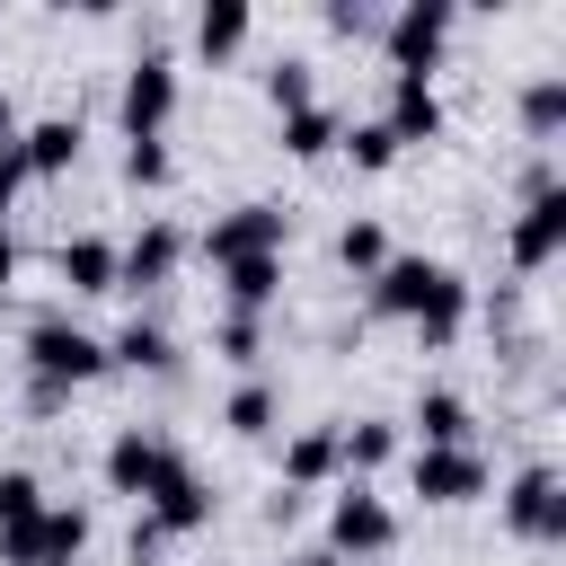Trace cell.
<instances>
[{
	"mask_svg": "<svg viewBox=\"0 0 566 566\" xmlns=\"http://www.w3.org/2000/svg\"><path fill=\"white\" fill-rule=\"evenodd\" d=\"M336 150H345L354 168H389V159H398V142H389V124H380V115L345 124V133H336Z\"/></svg>",
	"mask_w": 566,
	"mask_h": 566,
	"instance_id": "29",
	"label": "cell"
},
{
	"mask_svg": "<svg viewBox=\"0 0 566 566\" xmlns=\"http://www.w3.org/2000/svg\"><path fill=\"white\" fill-rule=\"evenodd\" d=\"M168 460H177V451H168V442H159V433H150V424H124V433H115V442H106V486H115V495H133V504H142V495H150V486H159V469H168Z\"/></svg>",
	"mask_w": 566,
	"mask_h": 566,
	"instance_id": "11",
	"label": "cell"
},
{
	"mask_svg": "<svg viewBox=\"0 0 566 566\" xmlns=\"http://www.w3.org/2000/svg\"><path fill=\"white\" fill-rule=\"evenodd\" d=\"M318 478H336V424H310V433L283 442V495H301Z\"/></svg>",
	"mask_w": 566,
	"mask_h": 566,
	"instance_id": "21",
	"label": "cell"
},
{
	"mask_svg": "<svg viewBox=\"0 0 566 566\" xmlns=\"http://www.w3.org/2000/svg\"><path fill=\"white\" fill-rule=\"evenodd\" d=\"M451 44V0H398L380 18V53H389V80H433Z\"/></svg>",
	"mask_w": 566,
	"mask_h": 566,
	"instance_id": "3",
	"label": "cell"
},
{
	"mask_svg": "<svg viewBox=\"0 0 566 566\" xmlns=\"http://www.w3.org/2000/svg\"><path fill=\"white\" fill-rule=\"evenodd\" d=\"M248 27H256V18H248V0H203V9H195V44H203V62L239 53V44H248Z\"/></svg>",
	"mask_w": 566,
	"mask_h": 566,
	"instance_id": "22",
	"label": "cell"
},
{
	"mask_svg": "<svg viewBox=\"0 0 566 566\" xmlns=\"http://www.w3.org/2000/svg\"><path fill=\"white\" fill-rule=\"evenodd\" d=\"M44 504H53V495H44V478H35V469H0V531H27Z\"/></svg>",
	"mask_w": 566,
	"mask_h": 566,
	"instance_id": "27",
	"label": "cell"
},
{
	"mask_svg": "<svg viewBox=\"0 0 566 566\" xmlns=\"http://www.w3.org/2000/svg\"><path fill=\"white\" fill-rule=\"evenodd\" d=\"M106 363H124V371H168V363H177V345H168V327H159V318H124V327L106 336Z\"/></svg>",
	"mask_w": 566,
	"mask_h": 566,
	"instance_id": "19",
	"label": "cell"
},
{
	"mask_svg": "<svg viewBox=\"0 0 566 566\" xmlns=\"http://www.w3.org/2000/svg\"><path fill=\"white\" fill-rule=\"evenodd\" d=\"M115 115H124V142H142V133H168V115H177V62H168V53H142V62L124 71V97H115Z\"/></svg>",
	"mask_w": 566,
	"mask_h": 566,
	"instance_id": "7",
	"label": "cell"
},
{
	"mask_svg": "<svg viewBox=\"0 0 566 566\" xmlns=\"http://www.w3.org/2000/svg\"><path fill=\"white\" fill-rule=\"evenodd\" d=\"M557 248H566V195H557V186H548V195H522V221H513V265H522V274H539Z\"/></svg>",
	"mask_w": 566,
	"mask_h": 566,
	"instance_id": "12",
	"label": "cell"
},
{
	"mask_svg": "<svg viewBox=\"0 0 566 566\" xmlns=\"http://www.w3.org/2000/svg\"><path fill=\"white\" fill-rule=\"evenodd\" d=\"M221 292H230V310L265 318L274 292H283V256H239V265H221Z\"/></svg>",
	"mask_w": 566,
	"mask_h": 566,
	"instance_id": "18",
	"label": "cell"
},
{
	"mask_svg": "<svg viewBox=\"0 0 566 566\" xmlns=\"http://www.w3.org/2000/svg\"><path fill=\"white\" fill-rule=\"evenodd\" d=\"M557 124H566V80H557V71H539V80L522 88V133H531V142H548Z\"/></svg>",
	"mask_w": 566,
	"mask_h": 566,
	"instance_id": "25",
	"label": "cell"
},
{
	"mask_svg": "<svg viewBox=\"0 0 566 566\" xmlns=\"http://www.w3.org/2000/svg\"><path fill=\"white\" fill-rule=\"evenodd\" d=\"M256 345H265V327H256L248 310H230V318H221V354H230V363H256Z\"/></svg>",
	"mask_w": 566,
	"mask_h": 566,
	"instance_id": "31",
	"label": "cell"
},
{
	"mask_svg": "<svg viewBox=\"0 0 566 566\" xmlns=\"http://www.w3.org/2000/svg\"><path fill=\"white\" fill-rule=\"evenodd\" d=\"M292 566H345V557H327V548H310V557H292Z\"/></svg>",
	"mask_w": 566,
	"mask_h": 566,
	"instance_id": "35",
	"label": "cell"
},
{
	"mask_svg": "<svg viewBox=\"0 0 566 566\" xmlns=\"http://www.w3.org/2000/svg\"><path fill=\"white\" fill-rule=\"evenodd\" d=\"M80 548H88V504H44L27 566H80Z\"/></svg>",
	"mask_w": 566,
	"mask_h": 566,
	"instance_id": "17",
	"label": "cell"
},
{
	"mask_svg": "<svg viewBox=\"0 0 566 566\" xmlns=\"http://www.w3.org/2000/svg\"><path fill=\"white\" fill-rule=\"evenodd\" d=\"M195 248H203V265H212V274H221V265H239V256H283V248H292V212H283V203H230Z\"/></svg>",
	"mask_w": 566,
	"mask_h": 566,
	"instance_id": "4",
	"label": "cell"
},
{
	"mask_svg": "<svg viewBox=\"0 0 566 566\" xmlns=\"http://www.w3.org/2000/svg\"><path fill=\"white\" fill-rule=\"evenodd\" d=\"M380 460H398V424H380V416H363V424H345V433H336V469H345L354 486H363V478H371Z\"/></svg>",
	"mask_w": 566,
	"mask_h": 566,
	"instance_id": "20",
	"label": "cell"
},
{
	"mask_svg": "<svg viewBox=\"0 0 566 566\" xmlns=\"http://www.w3.org/2000/svg\"><path fill=\"white\" fill-rule=\"evenodd\" d=\"M9 283H18V239L0 230V292H9Z\"/></svg>",
	"mask_w": 566,
	"mask_h": 566,
	"instance_id": "34",
	"label": "cell"
},
{
	"mask_svg": "<svg viewBox=\"0 0 566 566\" xmlns=\"http://www.w3.org/2000/svg\"><path fill=\"white\" fill-rule=\"evenodd\" d=\"M265 97H274V115H301V106H318V80H310V62H301V53H283V62L265 71Z\"/></svg>",
	"mask_w": 566,
	"mask_h": 566,
	"instance_id": "28",
	"label": "cell"
},
{
	"mask_svg": "<svg viewBox=\"0 0 566 566\" xmlns=\"http://www.w3.org/2000/svg\"><path fill=\"white\" fill-rule=\"evenodd\" d=\"M53 274H62L71 292H115V239H106V230H71V239L53 248Z\"/></svg>",
	"mask_w": 566,
	"mask_h": 566,
	"instance_id": "16",
	"label": "cell"
},
{
	"mask_svg": "<svg viewBox=\"0 0 566 566\" xmlns=\"http://www.w3.org/2000/svg\"><path fill=\"white\" fill-rule=\"evenodd\" d=\"M142 522H150L159 539H186V531H203V522H212V486L195 478V460H186V451H177V460L159 469V486L142 495Z\"/></svg>",
	"mask_w": 566,
	"mask_h": 566,
	"instance_id": "6",
	"label": "cell"
},
{
	"mask_svg": "<svg viewBox=\"0 0 566 566\" xmlns=\"http://www.w3.org/2000/svg\"><path fill=\"white\" fill-rule=\"evenodd\" d=\"M27 371H35V407H62L80 380L106 371V336H88L80 318H35L27 327Z\"/></svg>",
	"mask_w": 566,
	"mask_h": 566,
	"instance_id": "2",
	"label": "cell"
},
{
	"mask_svg": "<svg viewBox=\"0 0 566 566\" xmlns=\"http://www.w3.org/2000/svg\"><path fill=\"white\" fill-rule=\"evenodd\" d=\"M186 265V230L177 221H142L124 248H115V292H142V283H168Z\"/></svg>",
	"mask_w": 566,
	"mask_h": 566,
	"instance_id": "10",
	"label": "cell"
},
{
	"mask_svg": "<svg viewBox=\"0 0 566 566\" xmlns=\"http://www.w3.org/2000/svg\"><path fill=\"white\" fill-rule=\"evenodd\" d=\"M274 416H283V389H274V380H239V389H230V407H221V424H230V433H265Z\"/></svg>",
	"mask_w": 566,
	"mask_h": 566,
	"instance_id": "24",
	"label": "cell"
},
{
	"mask_svg": "<svg viewBox=\"0 0 566 566\" xmlns=\"http://www.w3.org/2000/svg\"><path fill=\"white\" fill-rule=\"evenodd\" d=\"M407 486H416L424 504H478V495H486V451H478V442H460V451H416V460H407Z\"/></svg>",
	"mask_w": 566,
	"mask_h": 566,
	"instance_id": "8",
	"label": "cell"
},
{
	"mask_svg": "<svg viewBox=\"0 0 566 566\" xmlns=\"http://www.w3.org/2000/svg\"><path fill=\"white\" fill-rule=\"evenodd\" d=\"M0 150H18V97L0 88Z\"/></svg>",
	"mask_w": 566,
	"mask_h": 566,
	"instance_id": "33",
	"label": "cell"
},
{
	"mask_svg": "<svg viewBox=\"0 0 566 566\" xmlns=\"http://www.w3.org/2000/svg\"><path fill=\"white\" fill-rule=\"evenodd\" d=\"M18 186H27V168H18V150H0V230H9V212H18Z\"/></svg>",
	"mask_w": 566,
	"mask_h": 566,
	"instance_id": "32",
	"label": "cell"
},
{
	"mask_svg": "<svg viewBox=\"0 0 566 566\" xmlns=\"http://www.w3.org/2000/svg\"><path fill=\"white\" fill-rule=\"evenodd\" d=\"M80 159V115H35V124H18V168L27 177H62Z\"/></svg>",
	"mask_w": 566,
	"mask_h": 566,
	"instance_id": "15",
	"label": "cell"
},
{
	"mask_svg": "<svg viewBox=\"0 0 566 566\" xmlns=\"http://www.w3.org/2000/svg\"><path fill=\"white\" fill-rule=\"evenodd\" d=\"M336 256H345V265H354V274L371 283V274L389 265V230H380V221L363 212V221H345V230H336Z\"/></svg>",
	"mask_w": 566,
	"mask_h": 566,
	"instance_id": "26",
	"label": "cell"
},
{
	"mask_svg": "<svg viewBox=\"0 0 566 566\" xmlns=\"http://www.w3.org/2000/svg\"><path fill=\"white\" fill-rule=\"evenodd\" d=\"M407 424H416V451H460V442L478 433V416H469V398H460V389H416Z\"/></svg>",
	"mask_w": 566,
	"mask_h": 566,
	"instance_id": "13",
	"label": "cell"
},
{
	"mask_svg": "<svg viewBox=\"0 0 566 566\" xmlns=\"http://www.w3.org/2000/svg\"><path fill=\"white\" fill-rule=\"evenodd\" d=\"M336 133H345L336 106H301V115H283V150H292V159H327Z\"/></svg>",
	"mask_w": 566,
	"mask_h": 566,
	"instance_id": "23",
	"label": "cell"
},
{
	"mask_svg": "<svg viewBox=\"0 0 566 566\" xmlns=\"http://www.w3.org/2000/svg\"><path fill=\"white\" fill-rule=\"evenodd\" d=\"M168 168H177V159H168V142H159V133L124 142V186H168Z\"/></svg>",
	"mask_w": 566,
	"mask_h": 566,
	"instance_id": "30",
	"label": "cell"
},
{
	"mask_svg": "<svg viewBox=\"0 0 566 566\" xmlns=\"http://www.w3.org/2000/svg\"><path fill=\"white\" fill-rule=\"evenodd\" d=\"M380 548H398V513L345 478V495L327 504V557H380Z\"/></svg>",
	"mask_w": 566,
	"mask_h": 566,
	"instance_id": "5",
	"label": "cell"
},
{
	"mask_svg": "<svg viewBox=\"0 0 566 566\" xmlns=\"http://www.w3.org/2000/svg\"><path fill=\"white\" fill-rule=\"evenodd\" d=\"M371 310L380 318H407L424 345H451L460 318H469V283L442 265V256H389L371 274Z\"/></svg>",
	"mask_w": 566,
	"mask_h": 566,
	"instance_id": "1",
	"label": "cell"
},
{
	"mask_svg": "<svg viewBox=\"0 0 566 566\" xmlns=\"http://www.w3.org/2000/svg\"><path fill=\"white\" fill-rule=\"evenodd\" d=\"M504 522H513L531 548L566 539V486H557V469H522V478L504 486Z\"/></svg>",
	"mask_w": 566,
	"mask_h": 566,
	"instance_id": "9",
	"label": "cell"
},
{
	"mask_svg": "<svg viewBox=\"0 0 566 566\" xmlns=\"http://www.w3.org/2000/svg\"><path fill=\"white\" fill-rule=\"evenodd\" d=\"M380 124H389L398 150H407V142H433V133H442V88H433V80H389Z\"/></svg>",
	"mask_w": 566,
	"mask_h": 566,
	"instance_id": "14",
	"label": "cell"
}]
</instances>
